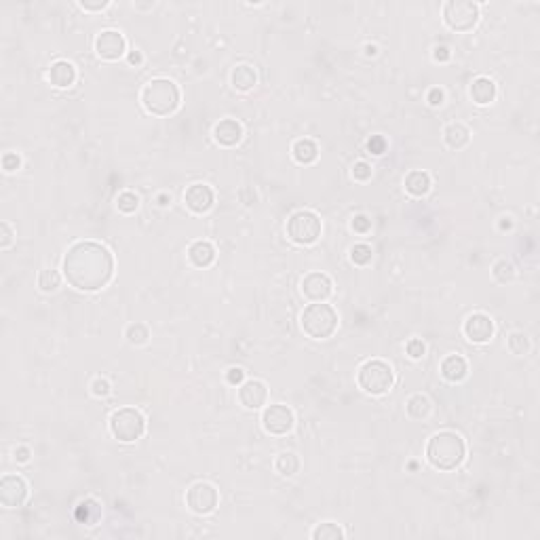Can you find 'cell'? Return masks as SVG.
Returning <instances> with one entry per match:
<instances>
[{
  "label": "cell",
  "instance_id": "obj_51",
  "mask_svg": "<svg viewBox=\"0 0 540 540\" xmlns=\"http://www.w3.org/2000/svg\"><path fill=\"white\" fill-rule=\"evenodd\" d=\"M378 45H373V42H367L365 47H363V53H365V58H376L378 56Z\"/></svg>",
  "mask_w": 540,
  "mask_h": 540
},
{
  "label": "cell",
  "instance_id": "obj_38",
  "mask_svg": "<svg viewBox=\"0 0 540 540\" xmlns=\"http://www.w3.org/2000/svg\"><path fill=\"white\" fill-rule=\"evenodd\" d=\"M350 228H353V232H357V234H367L371 230V220L365 213H359L350 220Z\"/></svg>",
  "mask_w": 540,
  "mask_h": 540
},
{
  "label": "cell",
  "instance_id": "obj_4",
  "mask_svg": "<svg viewBox=\"0 0 540 540\" xmlns=\"http://www.w3.org/2000/svg\"><path fill=\"white\" fill-rule=\"evenodd\" d=\"M300 326L312 340H328L338 330V312L326 302H312L300 315Z\"/></svg>",
  "mask_w": 540,
  "mask_h": 540
},
{
  "label": "cell",
  "instance_id": "obj_26",
  "mask_svg": "<svg viewBox=\"0 0 540 540\" xmlns=\"http://www.w3.org/2000/svg\"><path fill=\"white\" fill-rule=\"evenodd\" d=\"M291 156L295 163L300 165H310L319 158V146L308 140V138H302V140H295L293 146H291Z\"/></svg>",
  "mask_w": 540,
  "mask_h": 540
},
{
  "label": "cell",
  "instance_id": "obj_36",
  "mask_svg": "<svg viewBox=\"0 0 540 540\" xmlns=\"http://www.w3.org/2000/svg\"><path fill=\"white\" fill-rule=\"evenodd\" d=\"M350 175H353L355 182H369L373 175V169L369 163H365V160H357V163L353 165V169H350Z\"/></svg>",
  "mask_w": 540,
  "mask_h": 540
},
{
  "label": "cell",
  "instance_id": "obj_16",
  "mask_svg": "<svg viewBox=\"0 0 540 540\" xmlns=\"http://www.w3.org/2000/svg\"><path fill=\"white\" fill-rule=\"evenodd\" d=\"M268 401V389L262 380H245L238 386V403L245 410H262Z\"/></svg>",
  "mask_w": 540,
  "mask_h": 540
},
{
  "label": "cell",
  "instance_id": "obj_42",
  "mask_svg": "<svg viewBox=\"0 0 540 540\" xmlns=\"http://www.w3.org/2000/svg\"><path fill=\"white\" fill-rule=\"evenodd\" d=\"M19 167H21V158L17 152H7L3 156V169L7 173H15V171H19Z\"/></svg>",
  "mask_w": 540,
  "mask_h": 540
},
{
  "label": "cell",
  "instance_id": "obj_41",
  "mask_svg": "<svg viewBox=\"0 0 540 540\" xmlns=\"http://www.w3.org/2000/svg\"><path fill=\"white\" fill-rule=\"evenodd\" d=\"M13 241H15V232H13V228H11L7 222H3V224H0V249L7 251V249L13 245Z\"/></svg>",
  "mask_w": 540,
  "mask_h": 540
},
{
  "label": "cell",
  "instance_id": "obj_2",
  "mask_svg": "<svg viewBox=\"0 0 540 540\" xmlns=\"http://www.w3.org/2000/svg\"><path fill=\"white\" fill-rule=\"evenodd\" d=\"M426 461L437 471H454L467 458V443L465 439L454 433V430H439L426 443Z\"/></svg>",
  "mask_w": 540,
  "mask_h": 540
},
{
  "label": "cell",
  "instance_id": "obj_8",
  "mask_svg": "<svg viewBox=\"0 0 540 540\" xmlns=\"http://www.w3.org/2000/svg\"><path fill=\"white\" fill-rule=\"evenodd\" d=\"M443 23L454 32H469L479 21V5L473 0H447L441 11Z\"/></svg>",
  "mask_w": 540,
  "mask_h": 540
},
{
  "label": "cell",
  "instance_id": "obj_9",
  "mask_svg": "<svg viewBox=\"0 0 540 540\" xmlns=\"http://www.w3.org/2000/svg\"><path fill=\"white\" fill-rule=\"evenodd\" d=\"M220 502V494L215 490V485L207 481H197L186 490V506L195 515H209L215 511Z\"/></svg>",
  "mask_w": 540,
  "mask_h": 540
},
{
  "label": "cell",
  "instance_id": "obj_32",
  "mask_svg": "<svg viewBox=\"0 0 540 540\" xmlns=\"http://www.w3.org/2000/svg\"><path fill=\"white\" fill-rule=\"evenodd\" d=\"M506 346H508L511 353H513V355H517V357L528 355V353H530V348H532L530 338H528L524 332H511L508 338H506Z\"/></svg>",
  "mask_w": 540,
  "mask_h": 540
},
{
  "label": "cell",
  "instance_id": "obj_13",
  "mask_svg": "<svg viewBox=\"0 0 540 540\" xmlns=\"http://www.w3.org/2000/svg\"><path fill=\"white\" fill-rule=\"evenodd\" d=\"M494 332H496L494 321L485 312H473L463 323V334L473 344H488L494 338Z\"/></svg>",
  "mask_w": 540,
  "mask_h": 540
},
{
  "label": "cell",
  "instance_id": "obj_47",
  "mask_svg": "<svg viewBox=\"0 0 540 540\" xmlns=\"http://www.w3.org/2000/svg\"><path fill=\"white\" fill-rule=\"evenodd\" d=\"M450 58H452L450 47H445V45H437V47L433 49V60H435V62H447Z\"/></svg>",
  "mask_w": 540,
  "mask_h": 540
},
{
  "label": "cell",
  "instance_id": "obj_29",
  "mask_svg": "<svg viewBox=\"0 0 540 540\" xmlns=\"http://www.w3.org/2000/svg\"><path fill=\"white\" fill-rule=\"evenodd\" d=\"M38 289L42 293H56L62 287V275L53 268H42L38 273Z\"/></svg>",
  "mask_w": 540,
  "mask_h": 540
},
{
  "label": "cell",
  "instance_id": "obj_24",
  "mask_svg": "<svg viewBox=\"0 0 540 540\" xmlns=\"http://www.w3.org/2000/svg\"><path fill=\"white\" fill-rule=\"evenodd\" d=\"M188 260L195 268H209L215 262V247L209 241H195L188 247Z\"/></svg>",
  "mask_w": 540,
  "mask_h": 540
},
{
  "label": "cell",
  "instance_id": "obj_46",
  "mask_svg": "<svg viewBox=\"0 0 540 540\" xmlns=\"http://www.w3.org/2000/svg\"><path fill=\"white\" fill-rule=\"evenodd\" d=\"M13 458H15V463L19 465H25V463H30V458H32V450L28 445H17L13 450Z\"/></svg>",
  "mask_w": 540,
  "mask_h": 540
},
{
  "label": "cell",
  "instance_id": "obj_37",
  "mask_svg": "<svg viewBox=\"0 0 540 540\" xmlns=\"http://www.w3.org/2000/svg\"><path fill=\"white\" fill-rule=\"evenodd\" d=\"M91 395L93 397H97V399H101V397H108L112 393V384L108 382V378H101V376H97L95 380L91 382Z\"/></svg>",
  "mask_w": 540,
  "mask_h": 540
},
{
  "label": "cell",
  "instance_id": "obj_43",
  "mask_svg": "<svg viewBox=\"0 0 540 540\" xmlns=\"http://www.w3.org/2000/svg\"><path fill=\"white\" fill-rule=\"evenodd\" d=\"M226 382L232 386H241L243 382H245V371H243L241 367H228L226 369Z\"/></svg>",
  "mask_w": 540,
  "mask_h": 540
},
{
  "label": "cell",
  "instance_id": "obj_39",
  "mask_svg": "<svg viewBox=\"0 0 540 540\" xmlns=\"http://www.w3.org/2000/svg\"><path fill=\"white\" fill-rule=\"evenodd\" d=\"M386 140L382 138V135H371V138L367 140V152L373 154V156H380L386 152Z\"/></svg>",
  "mask_w": 540,
  "mask_h": 540
},
{
  "label": "cell",
  "instance_id": "obj_52",
  "mask_svg": "<svg viewBox=\"0 0 540 540\" xmlns=\"http://www.w3.org/2000/svg\"><path fill=\"white\" fill-rule=\"evenodd\" d=\"M135 9H154V3H148V5H140V3H133Z\"/></svg>",
  "mask_w": 540,
  "mask_h": 540
},
{
  "label": "cell",
  "instance_id": "obj_35",
  "mask_svg": "<svg viewBox=\"0 0 540 540\" xmlns=\"http://www.w3.org/2000/svg\"><path fill=\"white\" fill-rule=\"evenodd\" d=\"M114 203H116V209H119L121 213H125V215H131V213H135V211L140 209V197L135 195V193H131V191L121 193Z\"/></svg>",
  "mask_w": 540,
  "mask_h": 540
},
{
  "label": "cell",
  "instance_id": "obj_5",
  "mask_svg": "<svg viewBox=\"0 0 540 540\" xmlns=\"http://www.w3.org/2000/svg\"><path fill=\"white\" fill-rule=\"evenodd\" d=\"M357 384L371 397H382L395 386V371L382 359H369L357 371Z\"/></svg>",
  "mask_w": 540,
  "mask_h": 540
},
{
  "label": "cell",
  "instance_id": "obj_7",
  "mask_svg": "<svg viewBox=\"0 0 540 540\" xmlns=\"http://www.w3.org/2000/svg\"><path fill=\"white\" fill-rule=\"evenodd\" d=\"M285 230H287V238L295 243V245H312L323 232V224L315 211L300 209L289 215Z\"/></svg>",
  "mask_w": 540,
  "mask_h": 540
},
{
  "label": "cell",
  "instance_id": "obj_22",
  "mask_svg": "<svg viewBox=\"0 0 540 540\" xmlns=\"http://www.w3.org/2000/svg\"><path fill=\"white\" fill-rule=\"evenodd\" d=\"M256 83H258V74H256V70H254L249 64H238V66L232 68V72H230V85H232L236 91L247 93V91H251V89L256 87Z\"/></svg>",
  "mask_w": 540,
  "mask_h": 540
},
{
  "label": "cell",
  "instance_id": "obj_3",
  "mask_svg": "<svg viewBox=\"0 0 540 540\" xmlns=\"http://www.w3.org/2000/svg\"><path fill=\"white\" fill-rule=\"evenodd\" d=\"M140 99H142V106L148 114L169 116L180 108L182 93H180V87L173 83L171 78H152L144 85Z\"/></svg>",
  "mask_w": 540,
  "mask_h": 540
},
{
  "label": "cell",
  "instance_id": "obj_20",
  "mask_svg": "<svg viewBox=\"0 0 540 540\" xmlns=\"http://www.w3.org/2000/svg\"><path fill=\"white\" fill-rule=\"evenodd\" d=\"M439 371H441V376L445 378L447 382L458 384V382H463L465 378L469 376V363H467V359L463 355H447L441 361Z\"/></svg>",
  "mask_w": 540,
  "mask_h": 540
},
{
  "label": "cell",
  "instance_id": "obj_31",
  "mask_svg": "<svg viewBox=\"0 0 540 540\" xmlns=\"http://www.w3.org/2000/svg\"><path fill=\"white\" fill-rule=\"evenodd\" d=\"M515 275H517V270H515V266H513L508 260H498V262H494V266H492V277H494V281H498L500 285L513 283V281H515Z\"/></svg>",
  "mask_w": 540,
  "mask_h": 540
},
{
  "label": "cell",
  "instance_id": "obj_44",
  "mask_svg": "<svg viewBox=\"0 0 540 540\" xmlns=\"http://www.w3.org/2000/svg\"><path fill=\"white\" fill-rule=\"evenodd\" d=\"M426 101H428V106H433V108L443 106V101H445V91L439 89V87H433V89L426 93Z\"/></svg>",
  "mask_w": 540,
  "mask_h": 540
},
{
  "label": "cell",
  "instance_id": "obj_18",
  "mask_svg": "<svg viewBox=\"0 0 540 540\" xmlns=\"http://www.w3.org/2000/svg\"><path fill=\"white\" fill-rule=\"evenodd\" d=\"M213 140L224 148H232L243 140V125L236 119H222L213 127Z\"/></svg>",
  "mask_w": 540,
  "mask_h": 540
},
{
  "label": "cell",
  "instance_id": "obj_10",
  "mask_svg": "<svg viewBox=\"0 0 540 540\" xmlns=\"http://www.w3.org/2000/svg\"><path fill=\"white\" fill-rule=\"evenodd\" d=\"M295 426V416L293 412L283 403H273L266 405L262 412V428L266 430L268 435L275 437H283L287 433H291V428Z\"/></svg>",
  "mask_w": 540,
  "mask_h": 540
},
{
  "label": "cell",
  "instance_id": "obj_34",
  "mask_svg": "<svg viewBox=\"0 0 540 540\" xmlns=\"http://www.w3.org/2000/svg\"><path fill=\"white\" fill-rule=\"evenodd\" d=\"M348 258L355 266H367L373 260V249L367 245V243H357V245L350 247Z\"/></svg>",
  "mask_w": 540,
  "mask_h": 540
},
{
  "label": "cell",
  "instance_id": "obj_25",
  "mask_svg": "<svg viewBox=\"0 0 540 540\" xmlns=\"http://www.w3.org/2000/svg\"><path fill=\"white\" fill-rule=\"evenodd\" d=\"M443 142L447 148L452 150H463L469 146L471 142V131L467 125L463 123H450L445 129H443Z\"/></svg>",
  "mask_w": 540,
  "mask_h": 540
},
{
  "label": "cell",
  "instance_id": "obj_1",
  "mask_svg": "<svg viewBox=\"0 0 540 540\" xmlns=\"http://www.w3.org/2000/svg\"><path fill=\"white\" fill-rule=\"evenodd\" d=\"M66 281L78 291H99L114 277V256L97 241H76L62 260Z\"/></svg>",
  "mask_w": 540,
  "mask_h": 540
},
{
  "label": "cell",
  "instance_id": "obj_15",
  "mask_svg": "<svg viewBox=\"0 0 540 540\" xmlns=\"http://www.w3.org/2000/svg\"><path fill=\"white\" fill-rule=\"evenodd\" d=\"M215 203V193H213V188L207 186V184H191L186 188V193H184V205L188 211H193L197 215H203L207 211H211Z\"/></svg>",
  "mask_w": 540,
  "mask_h": 540
},
{
  "label": "cell",
  "instance_id": "obj_40",
  "mask_svg": "<svg viewBox=\"0 0 540 540\" xmlns=\"http://www.w3.org/2000/svg\"><path fill=\"white\" fill-rule=\"evenodd\" d=\"M405 350H408V355L412 357V359H422L424 357V353H426V346H424V342L420 340V338H412L408 344H405Z\"/></svg>",
  "mask_w": 540,
  "mask_h": 540
},
{
  "label": "cell",
  "instance_id": "obj_30",
  "mask_svg": "<svg viewBox=\"0 0 540 540\" xmlns=\"http://www.w3.org/2000/svg\"><path fill=\"white\" fill-rule=\"evenodd\" d=\"M315 540H342L346 534H344V530L338 526V524H334V521H323V524H319L315 530H312V534H310Z\"/></svg>",
  "mask_w": 540,
  "mask_h": 540
},
{
  "label": "cell",
  "instance_id": "obj_19",
  "mask_svg": "<svg viewBox=\"0 0 540 540\" xmlns=\"http://www.w3.org/2000/svg\"><path fill=\"white\" fill-rule=\"evenodd\" d=\"M469 95L477 106H490L496 99L498 89L490 76H477L473 78V83L469 87Z\"/></svg>",
  "mask_w": 540,
  "mask_h": 540
},
{
  "label": "cell",
  "instance_id": "obj_28",
  "mask_svg": "<svg viewBox=\"0 0 540 540\" xmlns=\"http://www.w3.org/2000/svg\"><path fill=\"white\" fill-rule=\"evenodd\" d=\"M300 456L295 452H281L275 461V471L281 475V477H293L300 473Z\"/></svg>",
  "mask_w": 540,
  "mask_h": 540
},
{
  "label": "cell",
  "instance_id": "obj_33",
  "mask_svg": "<svg viewBox=\"0 0 540 540\" xmlns=\"http://www.w3.org/2000/svg\"><path fill=\"white\" fill-rule=\"evenodd\" d=\"M125 338L133 346H144L150 340V330H148V326H144V323H131V326L125 330Z\"/></svg>",
  "mask_w": 540,
  "mask_h": 540
},
{
  "label": "cell",
  "instance_id": "obj_17",
  "mask_svg": "<svg viewBox=\"0 0 540 540\" xmlns=\"http://www.w3.org/2000/svg\"><path fill=\"white\" fill-rule=\"evenodd\" d=\"M47 78H49V83L53 87H58V89H68L76 83V78H78V72L74 68V64H70L68 60H58V62H53L49 72H47Z\"/></svg>",
  "mask_w": 540,
  "mask_h": 540
},
{
  "label": "cell",
  "instance_id": "obj_11",
  "mask_svg": "<svg viewBox=\"0 0 540 540\" xmlns=\"http://www.w3.org/2000/svg\"><path fill=\"white\" fill-rule=\"evenodd\" d=\"M30 494V485L21 475H5L0 479V504L5 508H19Z\"/></svg>",
  "mask_w": 540,
  "mask_h": 540
},
{
  "label": "cell",
  "instance_id": "obj_27",
  "mask_svg": "<svg viewBox=\"0 0 540 540\" xmlns=\"http://www.w3.org/2000/svg\"><path fill=\"white\" fill-rule=\"evenodd\" d=\"M405 412H408V416L412 420H424L430 416V412H433V403H430V399L426 395L416 393L405 401Z\"/></svg>",
  "mask_w": 540,
  "mask_h": 540
},
{
  "label": "cell",
  "instance_id": "obj_50",
  "mask_svg": "<svg viewBox=\"0 0 540 540\" xmlns=\"http://www.w3.org/2000/svg\"><path fill=\"white\" fill-rule=\"evenodd\" d=\"M498 228H500L502 232L513 228V218H511V215H502V218L498 220Z\"/></svg>",
  "mask_w": 540,
  "mask_h": 540
},
{
  "label": "cell",
  "instance_id": "obj_23",
  "mask_svg": "<svg viewBox=\"0 0 540 540\" xmlns=\"http://www.w3.org/2000/svg\"><path fill=\"white\" fill-rule=\"evenodd\" d=\"M74 519L83 526H95L101 519V502L97 498L80 500L74 508Z\"/></svg>",
  "mask_w": 540,
  "mask_h": 540
},
{
  "label": "cell",
  "instance_id": "obj_6",
  "mask_svg": "<svg viewBox=\"0 0 540 540\" xmlns=\"http://www.w3.org/2000/svg\"><path fill=\"white\" fill-rule=\"evenodd\" d=\"M108 426H110L114 439H119L121 443H133L142 439V435L146 433V418L138 408H119L116 412H112Z\"/></svg>",
  "mask_w": 540,
  "mask_h": 540
},
{
  "label": "cell",
  "instance_id": "obj_21",
  "mask_svg": "<svg viewBox=\"0 0 540 540\" xmlns=\"http://www.w3.org/2000/svg\"><path fill=\"white\" fill-rule=\"evenodd\" d=\"M430 186H433V180H430V175L426 171H410L408 175H405L403 180V188H405V193L420 199V197H426L430 193Z\"/></svg>",
  "mask_w": 540,
  "mask_h": 540
},
{
  "label": "cell",
  "instance_id": "obj_45",
  "mask_svg": "<svg viewBox=\"0 0 540 540\" xmlns=\"http://www.w3.org/2000/svg\"><path fill=\"white\" fill-rule=\"evenodd\" d=\"M108 5V0H95V3H89V0H80L78 3V7L83 9V11H89V13H97V11H103Z\"/></svg>",
  "mask_w": 540,
  "mask_h": 540
},
{
  "label": "cell",
  "instance_id": "obj_48",
  "mask_svg": "<svg viewBox=\"0 0 540 540\" xmlns=\"http://www.w3.org/2000/svg\"><path fill=\"white\" fill-rule=\"evenodd\" d=\"M127 62H129V66H135V68H140L142 64H144V56H142V51H129L127 53Z\"/></svg>",
  "mask_w": 540,
  "mask_h": 540
},
{
  "label": "cell",
  "instance_id": "obj_49",
  "mask_svg": "<svg viewBox=\"0 0 540 540\" xmlns=\"http://www.w3.org/2000/svg\"><path fill=\"white\" fill-rule=\"evenodd\" d=\"M156 205L158 207H169L171 205V195L169 193H160V195H156Z\"/></svg>",
  "mask_w": 540,
  "mask_h": 540
},
{
  "label": "cell",
  "instance_id": "obj_12",
  "mask_svg": "<svg viewBox=\"0 0 540 540\" xmlns=\"http://www.w3.org/2000/svg\"><path fill=\"white\" fill-rule=\"evenodd\" d=\"M95 53L103 62H116L127 56V38L119 30H101L95 36Z\"/></svg>",
  "mask_w": 540,
  "mask_h": 540
},
{
  "label": "cell",
  "instance_id": "obj_14",
  "mask_svg": "<svg viewBox=\"0 0 540 540\" xmlns=\"http://www.w3.org/2000/svg\"><path fill=\"white\" fill-rule=\"evenodd\" d=\"M300 289L304 293V298L310 300V302H328L330 295L334 293V281L330 275L326 273H308L304 275L302 283H300Z\"/></svg>",
  "mask_w": 540,
  "mask_h": 540
}]
</instances>
